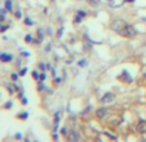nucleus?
Returning a JSON list of instances; mask_svg holds the SVG:
<instances>
[{"instance_id": "c85d7f7f", "label": "nucleus", "mask_w": 146, "mask_h": 142, "mask_svg": "<svg viewBox=\"0 0 146 142\" xmlns=\"http://www.w3.org/2000/svg\"><path fill=\"white\" fill-rule=\"evenodd\" d=\"M22 104H23V105H27V100H26V98H22Z\"/></svg>"}, {"instance_id": "ddd939ff", "label": "nucleus", "mask_w": 146, "mask_h": 142, "mask_svg": "<svg viewBox=\"0 0 146 142\" xmlns=\"http://www.w3.org/2000/svg\"><path fill=\"white\" fill-rule=\"evenodd\" d=\"M25 41H26V43H31V41H33V36H31L30 34H29V35H26L25 36Z\"/></svg>"}, {"instance_id": "423d86ee", "label": "nucleus", "mask_w": 146, "mask_h": 142, "mask_svg": "<svg viewBox=\"0 0 146 142\" xmlns=\"http://www.w3.org/2000/svg\"><path fill=\"white\" fill-rule=\"evenodd\" d=\"M13 60V56L9 53H0V61L1 62H11Z\"/></svg>"}, {"instance_id": "dca6fc26", "label": "nucleus", "mask_w": 146, "mask_h": 142, "mask_svg": "<svg viewBox=\"0 0 146 142\" xmlns=\"http://www.w3.org/2000/svg\"><path fill=\"white\" fill-rule=\"evenodd\" d=\"M25 23H26V25H29V26H33V25H34L33 19H30V18H26V19H25Z\"/></svg>"}, {"instance_id": "4468645a", "label": "nucleus", "mask_w": 146, "mask_h": 142, "mask_svg": "<svg viewBox=\"0 0 146 142\" xmlns=\"http://www.w3.org/2000/svg\"><path fill=\"white\" fill-rule=\"evenodd\" d=\"M39 68H40L41 71H45V70H47V65H44L43 62H40V63H39Z\"/></svg>"}, {"instance_id": "6ab92c4d", "label": "nucleus", "mask_w": 146, "mask_h": 142, "mask_svg": "<svg viewBox=\"0 0 146 142\" xmlns=\"http://www.w3.org/2000/svg\"><path fill=\"white\" fill-rule=\"evenodd\" d=\"M26 72H27V68H26V67H23L22 70L19 71V76H23V75H26Z\"/></svg>"}, {"instance_id": "39448f33", "label": "nucleus", "mask_w": 146, "mask_h": 142, "mask_svg": "<svg viewBox=\"0 0 146 142\" xmlns=\"http://www.w3.org/2000/svg\"><path fill=\"white\" fill-rule=\"evenodd\" d=\"M67 139L69 141H80V134L76 131H71L70 134H67Z\"/></svg>"}, {"instance_id": "412c9836", "label": "nucleus", "mask_w": 146, "mask_h": 142, "mask_svg": "<svg viewBox=\"0 0 146 142\" xmlns=\"http://www.w3.org/2000/svg\"><path fill=\"white\" fill-rule=\"evenodd\" d=\"M33 78H34V79H36V80H39V74H38V71H34V72H33Z\"/></svg>"}, {"instance_id": "a878e982", "label": "nucleus", "mask_w": 146, "mask_h": 142, "mask_svg": "<svg viewBox=\"0 0 146 142\" xmlns=\"http://www.w3.org/2000/svg\"><path fill=\"white\" fill-rule=\"evenodd\" d=\"M86 65H87L86 61H79V66H86Z\"/></svg>"}, {"instance_id": "6e6552de", "label": "nucleus", "mask_w": 146, "mask_h": 142, "mask_svg": "<svg viewBox=\"0 0 146 142\" xmlns=\"http://www.w3.org/2000/svg\"><path fill=\"white\" fill-rule=\"evenodd\" d=\"M137 131L140 132V133H146V121H140L137 125Z\"/></svg>"}, {"instance_id": "1a4fd4ad", "label": "nucleus", "mask_w": 146, "mask_h": 142, "mask_svg": "<svg viewBox=\"0 0 146 142\" xmlns=\"http://www.w3.org/2000/svg\"><path fill=\"white\" fill-rule=\"evenodd\" d=\"M17 117L18 119H21V120H26L29 117V112H22V114H18L17 115Z\"/></svg>"}, {"instance_id": "f257e3e1", "label": "nucleus", "mask_w": 146, "mask_h": 142, "mask_svg": "<svg viewBox=\"0 0 146 142\" xmlns=\"http://www.w3.org/2000/svg\"><path fill=\"white\" fill-rule=\"evenodd\" d=\"M128 23L125 21H123V19H114L113 22H111V29H113L115 33L120 34L121 30H123L125 26H127Z\"/></svg>"}, {"instance_id": "9b49d317", "label": "nucleus", "mask_w": 146, "mask_h": 142, "mask_svg": "<svg viewBox=\"0 0 146 142\" xmlns=\"http://www.w3.org/2000/svg\"><path fill=\"white\" fill-rule=\"evenodd\" d=\"M45 78H47V75H45V72H44V71H43V72H41V74L39 75V82H40V83H43V82H44V80H45Z\"/></svg>"}, {"instance_id": "473e14b6", "label": "nucleus", "mask_w": 146, "mask_h": 142, "mask_svg": "<svg viewBox=\"0 0 146 142\" xmlns=\"http://www.w3.org/2000/svg\"><path fill=\"white\" fill-rule=\"evenodd\" d=\"M125 1H128V3H133L135 0H125Z\"/></svg>"}, {"instance_id": "c756f323", "label": "nucleus", "mask_w": 146, "mask_h": 142, "mask_svg": "<svg viewBox=\"0 0 146 142\" xmlns=\"http://www.w3.org/2000/svg\"><path fill=\"white\" fill-rule=\"evenodd\" d=\"M45 50H47V52H49V50H50V44H48V45H47V49H45Z\"/></svg>"}, {"instance_id": "f8f14e48", "label": "nucleus", "mask_w": 146, "mask_h": 142, "mask_svg": "<svg viewBox=\"0 0 146 142\" xmlns=\"http://www.w3.org/2000/svg\"><path fill=\"white\" fill-rule=\"evenodd\" d=\"M100 1H101V0H88V3L91 4V5H94V7H96V5H98V4H100Z\"/></svg>"}, {"instance_id": "9d476101", "label": "nucleus", "mask_w": 146, "mask_h": 142, "mask_svg": "<svg viewBox=\"0 0 146 142\" xmlns=\"http://www.w3.org/2000/svg\"><path fill=\"white\" fill-rule=\"evenodd\" d=\"M5 11L12 12V0H5Z\"/></svg>"}, {"instance_id": "cd10ccee", "label": "nucleus", "mask_w": 146, "mask_h": 142, "mask_svg": "<svg viewBox=\"0 0 146 142\" xmlns=\"http://www.w3.org/2000/svg\"><path fill=\"white\" fill-rule=\"evenodd\" d=\"M57 35H58V36H61V35H62V27H61V30H58Z\"/></svg>"}, {"instance_id": "2eb2a0df", "label": "nucleus", "mask_w": 146, "mask_h": 142, "mask_svg": "<svg viewBox=\"0 0 146 142\" xmlns=\"http://www.w3.org/2000/svg\"><path fill=\"white\" fill-rule=\"evenodd\" d=\"M78 16H80L82 18H84V17L87 16V12H84V11H78Z\"/></svg>"}, {"instance_id": "393cba45", "label": "nucleus", "mask_w": 146, "mask_h": 142, "mask_svg": "<svg viewBox=\"0 0 146 142\" xmlns=\"http://www.w3.org/2000/svg\"><path fill=\"white\" fill-rule=\"evenodd\" d=\"M4 107H5V109H9V107H12V102H8V104H5V105H4Z\"/></svg>"}, {"instance_id": "7c9ffc66", "label": "nucleus", "mask_w": 146, "mask_h": 142, "mask_svg": "<svg viewBox=\"0 0 146 142\" xmlns=\"http://www.w3.org/2000/svg\"><path fill=\"white\" fill-rule=\"evenodd\" d=\"M61 80H62L61 78H56V83H61Z\"/></svg>"}, {"instance_id": "a211bd4d", "label": "nucleus", "mask_w": 146, "mask_h": 142, "mask_svg": "<svg viewBox=\"0 0 146 142\" xmlns=\"http://www.w3.org/2000/svg\"><path fill=\"white\" fill-rule=\"evenodd\" d=\"M83 46H84V49H86V50H91L92 49V45H89L88 43H84V44H83Z\"/></svg>"}, {"instance_id": "aec40b11", "label": "nucleus", "mask_w": 146, "mask_h": 142, "mask_svg": "<svg viewBox=\"0 0 146 142\" xmlns=\"http://www.w3.org/2000/svg\"><path fill=\"white\" fill-rule=\"evenodd\" d=\"M38 36H40V41L43 40V38H44V33H43V30H39L38 31Z\"/></svg>"}, {"instance_id": "20e7f679", "label": "nucleus", "mask_w": 146, "mask_h": 142, "mask_svg": "<svg viewBox=\"0 0 146 142\" xmlns=\"http://www.w3.org/2000/svg\"><path fill=\"white\" fill-rule=\"evenodd\" d=\"M108 114H109V110L106 109V107H101V109H98L96 111V115H97V117H98V119H104V117H105Z\"/></svg>"}, {"instance_id": "5701e85b", "label": "nucleus", "mask_w": 146, "mask_h": 142, "mask_svg": "<svg viewBox=\"0 0 146 142\" xmlns=\"http://www.w3.org/2000/svg\"><path fill=\"white\" fill-rule=\"evenodd\" d=\"M61 133L64 134V136H67V129L66 128H62V129H61Z\"/></svg>"}, {"instance_id": "72a5a7b5", "label": "nucleus", "mask_w": 146, "mask_h": 142, "mask_svg": "<svg viewBox=\"0 0 146 142\" xmlns=\"http://www.w3.org/2000/svg\"><path fill=\"white\" fill-rule=\"evenodd\" d=\"M0 29H1V26H0Z\"/></svg>"}, {"instance_id": "f3484780", "label": "nucleus", "mask_w": 146, "mask_h": 142, "mask_svg": "<svg viewBox=\"0 0 146 142\" xmlns=\"http://www.w3.org/2000/svg\"><path fill=\"white\" fill-rule=\"evenodd\" d=\"M18 75L19 74H12L11 75V79L13 80V82H17V80H18Z\"/></svg>"}, {"instance_id": "7ed1b4c3", "label": "nucleus", "mask_w": 146, "mask_h": 142, "mask_svg": "<svg viewBox=\"0 0 146 142\" xmlns=\"http://www.w3.org/2000/svg\"><path fill=\"white\" fill-rule=\"evenodd\" d=\"M114 100H115V96H114L113 93H110V92L105 93V94L101 97V102H104V104H108V102H113Z\"/></svg>"}, {"instance_id": "f03ea898", "label": "nucleus", "mask_w": 146, "mask_h": 142, "mask_svg": "<svg viewBox=\"0 0 146 142\" xmlns=\"http://www.w3.org/2000/svg\"><path fill=\"white\" fill-rule=\"evenodd\" d=\"M136 34H137L136 33V29L131 25H127L123 30H121V33L119 34V35L125 36V38H133V36H136Z\"/></svg>"}, {"instance_id": "4be33fe9", "label": "nucleus", "mask_w": 146, "mask_h": 142, "mask_svg": "<svg viewBox=\"0 0 146 142\" xmlns=\"http://www.w3.org/2000/svg\"><path fill=\"white\" fill-rule=\"evenodd\" d=\"M16 17H17V18H21V17H22V13H21V11H17L16 12Z\"/></svg>"}, {"instance_id": "2f4dec72", "label": "nucleus", "mask_w": 146, "mask_h": 142, "mask_svg": "<svg viewBox=\"0 0 146 142\" xmlns=\"http://www.w3.org/2000/svg\"><path fill=\"white\" fill-rule=\"evenodd\" d=\"M52 75H53V76H56V70H54V68L52 70Z\"/></svg>"}, {"instance_id": "b1692460", "label": "nucleus", "mask_w": 146, "mask_h": 142, "mask_svg": "<svg viewBox=\"0 0 146 142\" xmlns=\"http://www.w3.org/2000/svg\"><path fill=\"white\" fill-rule=\"evenodd\" d=\"M8 26H3V27H1V29H0V33H4V31H7V30H8Z\"/></svg>"}, {"instance_id": "bb28decb", "label": "nucleus", "mask_w": 146, "mask_h": 142, "mask_svg": "<svg viewBox=\"0 0 146 142\" xmlns=\"http://www.w3.org/2000/svg\"><path fill=\"white\" fill-rule=\"evenodd\" d=\"M14 137H16V138H19V139L22 138V136H21V134H19V133H17V134H16V136H14Z\"/></svg>"}, {"instance_id": "0eeeda50", "label": "nucleus", "mask_w": 146, "mask_h": 142, "mask_svg": "<svg viewBox=\"0 0 146 142\" xmlns=\"http://www.w3.org/2000/svg\"><path fill=\"white\" fill-rule=\"evenodd\" d=\"M119 78H120L123 82H127V83H131V82H132V78H131V75L128 74L127 71H123V72H121V75H120Z\"/></svg>"}]
</instances>
